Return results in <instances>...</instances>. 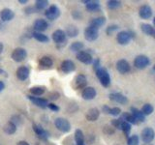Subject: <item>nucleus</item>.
I'll list each match as a JSON object with an SVG mask.
<instances>
[{
    "mask_svg": "<svg viewBox=\"0 0 155 145\" xmlns=\"http://www.w3.org/2000/svg\"><path fill=\"white\" fill-rule=\"evenodd\" d=\"M96 76L98 77L100 83L104 87H109L110 85V76L109 72L105 68H100L96 71Z\"/></svg>",
    "mask_w": 155,
    "mask_h": 145,
    "instance_id": "f257e3e1",
    "label": "nucleus"
},
{
    "mask_svg": "<svg viewBox=\"0 0 155 145\" xmlns=\"http://www.w3.org/2000/svg\"><path fill=\"white\" fill-rule=\"evenodd\" d=\"M54 125L57 128V130H59L62 133H69L71 130V124L70 122L65 118H56L54 120Z\"/></svg>",
    "mask_w": 155,
    "mask_h": 145,
    "instance_id": "f03ea898",
    "label": "nucleus"
},
{
    "mask_svg": "<svg viewBox=\"0 0 155 145\" xmlns=\"http://www.w3.org/2000/svg\"><path fill=\"white\" fill-rule=\"evenodd\" d=\"M27 56V51L22 47H17L13 50L11 57L15 62H22Z\"/></svg>",
    "mask_w": 155,
    "mask_h": 145,
    "instance_id": "7ed1b4c3",
    "label": "nucleus"
},
{
    "mask_svg": "<svg viewBox=\"0 0 155 145\" xmlns=\"http://www.w3.org/2000/svg\"><path fill=\"white\" fill-rule=\"evenodd\" d=\"M149 64H150L149 58L145 55H138L134 60V66L140 70L145 69Z\"/></svg>",
    "mask_w": 155,
    "mask_h": 145,
    "instance_id": "20e7f679",
    "label": "nucleus"
},
{
    "mask_svg": "<svg viewBox=\"0 0 155 145\" xmlns=\"http://www.w3.org/2000/svg\"><path fill=\"white\" fill-rule=\"evenodd\" d=\"M140 137H142V140L143 141V143H151L155 138V132L150 127L144 128L143 130Z\"/></svg>",
    "mask_w": 155,
    "mask_h": 145,
    "instance_id": "39448f33",
    "label": "nucleus"
},
{
    "mask_svg": "<svg viewBox=\"0 0 155 145\" xmlns=\"http://www.w3.org/2000/svg\"><path fill=\"white\" fill-rule=\"evenodd\" d=\"M60 10L56 5H51V6L48 8V10H46L45 12V16L50 21H55L56 18H58L60 17Z\"/></svg>",
    "mask_w": 155,
    "mask_h": 145,
    "instance_id": "423d86ee",
    "label": "nucleus"
},
{
    "mask_svg": "<svg viewBox=\"0 0 155 145\" xmlns=\"http://www.w3.org/2000/svg\"><path fill=\"white\" fill-rule=\"evenodd\" d=\"M99 36V31L98 29H96L94 27L88 26L85 28L84 30V38L86 41L88 42H93L95 40H97V38Z\"/></svg>",
    "mask_w": 155,
    "mask_h": 145,
    "instance_id": "0eeeda50",
    "label": "nucleus"
},
{
    "mask_svg": "<svg viewBox=\"0 0 155 145\" xmlns=\"http://www.w3.org/2000/svg\"><path fill=\"white\" fill-rule=\"evenodd\" d=\"M76 58L80 62L84 63V64H86V65H90L92 64V62H93V58H92V55L88 51H84L81 50L80 52L77 53L76 55Z\"/></svg>",
    "mask_w": 155,
    "mask_h": 145,
    "instance_id": "6e6552de",
    "label": "nucleus"
},
{
    "mask_svg": "<svg viewBox=\"0 0 155 145\" xmlns=\"http://www.w3.org/2000/svg\"><path fill=\"white\" fill-rule=\"evenodd\" d=\"M116 70L118 71L119 74L125 75L131 71V66L129 64V62L125 59H120L116 62Z\"/></svg>",
    "mask_w": 155,
    "mask_h": 145,
    "instance_id": "1a4fd4ad",
    "label": "nucleus"
},
{
    "mask_svg": "<svg viewBox=\"0 0 155 145\" xmlns=\"http://www.w3.org/2000/svg\"><path fill=\"white\" fill-rule=\"evenodd\" d=\"M27 99L30 100L32 103L39 106L41 108H48V102L47 99H44V98H40V97H35V96H32V95H27Z\"/></svg>",
    "mask_w": 155,
    "mask_h": 145,
    "instance_id": "9d476101",
    "label": "nucleus"
},
{
    "mask_svg": "<svg viewBox=\"0 0 155 145\" xmlns=\"http://www.w3.org/2000/svg\"><path fill=\"white\" fill-rule=\"evenodd\" d=\"M33 130H34V133L37 134V137L42 140H47L48 137H50V134H48L41 125L33 124Z\"/></svg>",
    "mask_w": 155,
    "mask_h": 145,
    "instance_id": "9b49d317",
    "label": "nucleus"
},
{
    "mask_svg": "<svg viewBox=\"0 0 155 145\" xmlns=\"http://www.w3.org/2000/svg\"><path fill=\"white\" fill-rule=\"evenodd\" d=\"M116 41L121 46H126L128 45L131 41V36L128 31H120L116 35Z\"/></svg>",
    "mask_w": 155,
    "mask_h": 145,
    "instance_id": "f8f14e48",
    "label": "nucleus"
},
{
    "mask_svg": "<svg viewBox=\"0 0 155 145\" xmlns=\"http://www.w3.org/2000/svg\"><path fill=\"white\" fill-rule=\"evenodd\" d=\"M52 40L57 45H61V44L66 42V34L62 29H57L52 33Z\"/></svg>",
    "mask_w": 155,
    "mask_h": 145,
    "instance_id": "ddd939ff",
    "label": "nucleus"
},
{
    "mask_svg": "<svg viewBox=\"0 0 155 145\" xmlns=\"http://www.w3.org/2000/svg\"><path fill=\"white\" fill-rule=\"evenodd\" d=\"M48 27V23L47 22V21L43 18H38L36 19L35 21H34V24H33V28H34V31L36 32H44L46 31Z\"/></svg>",
    "mask_w": 155,
    "mask_h": 145,
    "instance_id": "4468645a",
    "label": "nucleus"
},
{
    "mask_svg": "<svg viewBox=\"0 0 155 145\" xmlns=\"http://www.w3.org/2000/svg\"><path fill=\"white\" fill-rule=\"evenodd\" d=\"M97 95V92L95 90V88L93 87H85V88L82 90V93H81V97L84 100L86 101H90V100H93Z\"/></svg>",
    "mask_w": 155,
    "mask_h": 145,
    "instance_id": "2eb2a0df",
    "label": "nucleus"
},
{
    "mask_svg": "<svg viewBox=\"0 0 155 145\" xmlns=\"http://www.w3.org/2000/svg\"><path fill=\"white\" fill-rule=\"evenodd\" d=\"M109 98L110 101L113 102H115V103H118V104H121V105H126L128 103V99L127 97L124 96L123 94L121 93H110L109 95Z\"/></svg>",
    "mask_w": 155,
    "mask_h": 145,
    "instance_id": "dca6fc26",
    "label": "nucleus"
},
{
    "mask_svg": "<svg viewBox=\"0 0 155 145\" xmlns=\"http://www.w3.org/2000/svg\"><path fill=\"white\" fill-rule=\"evenodd\" d=\"M139 16L143 19H148L152 16V9L149 5H143L139 10Z\"/></svg>",
    "mask_w": 155,
    "mask_h": 145,
    "instance_id": "f3484780",
    "label": "nucleus"
},
{
    "mask_svg": "<svg viewBox=\"0 0 155 145\" xmlns=\"http://www.w3.org/2000/svg\"><path fill=\"white\" fill-rule=\"evenodd\" d=\"M60 69L64 74H70V72H74L76 70V65H75V63L71 60H64L60 66Z\"/></svg>",
    "mask_w": 155,
    "mask_h": 145,
    "instance_id": "a211bd4d",
    "label": "nucleus"
},
{
    "mask_svg": "<svg viewBox=\"0 0 155 145\" xmlns=\"http://www.w3.org/2000/svg\"><path fill=\"white\" fill-rule=\"evenodd\" d=\"M87 84V79L84 75H78L75 79V88L77 90L84 89Z\"/></svg>",
    "mask_w": 155,
    "mask_h": 145,
    "instance_id": "6ab92c4d",
    "label": "nucleus"
},
{
    "mask_svg": "<svg viewBox=\"0 0 155 145\" xmlns=\"http://www.w3.org/2000/svg\"><path fill=\"white\" fill-rule=\"evenodd\" d=\"M81 2L85 4V9L88 12H97L98 10H100L99 1H95V0H84Z\"/></svg>",
    "mask_w": 155,
    "mask_h": 145,
    "instance_id": "aec40b11",
    "label": "nucleus"
},
{
    "mask_svg": "<svg viewBox=\"0 0 155 145\" xmlns=\"http://www.w3.org/2000/svg\"><path fill=\"white\" fill-rule=\"evenodd\" d=\"M29 74H30V71L26 66H21L17 70V77L21 81L26 80L29 77Z\"/></svg>",
    "mask_w": 155,
    "mask_h": 145,
    "instance_id": "412c9836",
    "label": "nucleus"
},
{
    "mask_svg": "<svg viewBox=\"0 0 155 145\" xmlns=\"http://www.w3.org/2000/svg\"><path fill=\"white\" fill-rule=\"evenodd\" d=\"M14 17H15L14 11H12L9 8H5L0 12V18L2 19V21H10L14 18Z\"/></svg>",
    "mask_w": 155,
    "mask_h": 145,
    "instance_id": "4be33fe9",
    "label": "nucleus"
},
{
    "mask_svg": "<svg viewBox=\"0 0 155 145\" xmlns=\"http://www.w3.org/2000/svg\"><path fill=\"white\" fill-rule=\"evenodd\" d=\"M99 116H100V110L96 108H93L87 111L85 117H86V120L90 121V122H95V121L99 118Z\"/></svg>",
    "mask_w": 155,
    "mask_h": 145,
    "instance_id": "5701e85b",
    "label": "nucleus"
},
{
    "mask_svg": "<svg viewBox=\"0 0 155 145\" xmlns=\"http://www.w3.org/2000/svg\"><path fill=\"white\" fill-rule=\"evenodd\" d=\"M131 110V114L134 116V118L138 121V122H144L145 121V115L142 112V110L138 109L137 108H130Z\"/></svg>",
    "mask_w": 155,
    "mask_h": 145,
    "instance_id": "b1692460",
    "label": "nucleus"
},
{
    "mask_svg": "<svg viewBox=\"0 0 155 145\" xmlns=\"http://www.w3.org/2000/svg\"><path fill=\"white\" fill-rule=\"evenodd\" d=\"M106 23V18L104 17H99V18H92L90 22H89V26L94 27L96 29H99L100 27H102Z\"/></svg>",
    "mask_w": 155,
    "mask_h": 145,
    "instance_id": "393cba45",
    "label": "nucleus"
},
{
    "mask_svg": "<svg viewBox=\"0 0 155 145\" xmlns=\"http://www.w3.org/2000/svg\"><path fill=\"white\" fill-rule=\"evenodd\" d=\"M65 34H66V37H69V38H74V37H77L79 35V29H78L77 26L73 25V24H70V25H68L66 27V30L64 31Z\"/></svg>",
    "mask_w": 155,
    "mask_h": 145,
    "instance_id": "a878e982",
    "label": "nucleus"
},
{
    "mask_svg": "<svg viewBox=\"0 0 155 145\" xmlns=\"http://www.w3.org/2000/svg\"><path fill=\"white\" fill-rule=\"evenodd\" d=\"M39 65L42 68H45V69H50L53 65V61L51 57L48 56H43L40 60H39Z\"/></svg>",
    "mask_w": 155,
    "mask_h": 145,
    "instance_id": "bb28decb",
    "label": "nucleus"
},
{
    "mask_svg": "<svg viewBox=\"0 0 155 145\" xmlns=\"http://www.w3.org/2000/svg\"><path fill=\"white\" fill-rule=\"evenodd\" d=\"M32 37L35 39L36 41L40 42V43H48L50 42V38H48L47 35H45L44 33H40V32H36L33 31L32 32Z\"/></svg>",
    "mask_w": 155,
    "mask_h": 145,
    "instance_id": "cd10ccee",
    "label": "nucleus"
},
{
    "mask_svg": "<svg viewBox=\"0 0 155 145\" xmlns=\"http://www.w3.org/2000/svg\"><path fill=\"white\" fill-rule=\"evenodd\" d=\"M120 118L122 119L123 121H125V122L129 123L130 125H137L138 124V121L136 120L134 118V116L131 113H129V112H123Z\"/></svg>",
    "mask_w": 155,
    "mask_h": 145,
    "instance_id": "c85d7f7f",
    "label": "nucleus"
},
{
    "mask_svg": "<svg viewBox=\"0 0 155 145\" xmlns=\"http://www.w3.org/2000/svg\"><path fill=\"white\" fill-rule=\"evenodd\" d=\"M75 141L76 145H82L84 144V134L82 133V130L78 129L75 132Z\"/></svg>",
    "mask_w": 155,
    "mask_h": 145,
    "instance_id": "c756f323",
    "label": "nucleus"
},
{
    "mask_svg": "<svg viewBox=\"0 0 155 145\" xmlns=\"http://www.w3.org/2000/svg\"><path fill=\"white\" fill-rule=\"evenodd\" d=\"M3 130H4V133L7 134H13L17 132V126L14 123H12L11 121H9V122L4 126Z\"/></svg>",
    "mask_w": 155,
    "mask_h": 145,
    "instance_id": "7c9ffc66",
    "label": "nucleus"
},
{
    "mask_svg": "<svg viewBox=\"0 0 155 145\" xmlns=\"http://www.w3.org/2000/svg\"><path fill=\"white\" fill-rule=\"evenodd\" d=\"M45 91H46V88L43 86H34L30 88V93L32 94V96H35V97L42 96L45 93Z\"/></svg>",
    "mask_w": 155,
    "mask_h": 145,
    "instance_id": "2f4dec72",
    "label": "nucleus"
},
{
    "mask_svg": "<svg viewBox=\"0 0 155 145\" xmlns=\"http://www.w3.org/2000/svg\"><path fill=\"white\" fill-rule=\"evenodd\" d=\"M84 47V45L81 42H74L71 44L70 50L74 52H80V51H81V50Z\"/></svg>",
    "mask_w": 155,
    "mask_h": 145,
    "instance_id": "473e14b6",
    "label": "nucleus"
},
{
    "mask_svg": "<svg viewBox=\"0 0 155 145\" xmlns=\"http://www.w3.org/2000/svg\"><path fill=\"white\" fill-rule=\"evenodd\" d=\"M140 29H142V31L145 35H149V36H151L154 31V28L150 25V24H147V23H143L142 25H140Z\"/></svg>",
    "mask_w": 155,
    "mask_h": 145,
    "instance_id": "72a5a7b5",
    "label": "nucleus"
},
{
    "mask_svg": "<svg viewBox=\"0 0 155 145\" xmlns=\"http://www.w3.org/2000/svg\"><path fill=\"white\" fill-rule=\"evenodd\" d=\"M131 128H132V126H131L129 123L125 122V121H122L120 130H123V133L126 135V137H129V134H130V132H131Z\"/></svg>",
    "mask_w": 155,
    "mask_h": 145,
    "instance_id": "f704fd0d",
    "label": "nucleus"
},
{
    "mask_svg": "<svg viewBox=\"0 0 155 145\" xmlns=\"http://www.w3.org/2000/svg\"><path fill=\"white\" fill-rule=\"evenodd\" d=\"M153 110H154V108L152 106V105H150V104H145L142 108V112L144 115H150L153 112Z\"/></svg>",
    "mask_w": 155,
    "mask_h": 145,
    "instance_id": "c9c22d12",
    "label": "nucleus"
},
{
    "mask_svg": "<svg viewBox=\"0 0 155 145\" xmlns=\"http://www.w3.org/2000/svg\"><path fill=\"white\" fill-rule=\"evenodd\" d=\"M107 6H108L109 9L114 10L121 6V2L118 1V0H110V1L107 2Z\"/></svg>",
    "mask_w": 155,
    "mask_h": 145,
    "instance_id": "e433bc0d",
    "label": "nucleus"
},
{
    "mask_svg": "<svg viewBox=\"0 0 155 145\" xmlns=\"http://www.w3.org/2000/svg\"><path fill=\"white\" fill-rule=\"evenodd\" d=\"M48 1L47 0H37L35 1V8L37 10H44L46 7H48Z\"/></svg>",
    "mask_w": 155,
    "mask_h": 145,
    "instance_id": "4c0bfd02",
    "label": "nucleus"
},
{
    "mask_svg": "<svg viewBox=\"0 0 155 145\" xmlns=\"http://www.w3.org/2000/svg\"><path fill=\"white\" fill-rule=\"evenodd\" d=\"M140 138L137 134H133L128 137L127 139V145H139Z\"/></svg>",
    "mask_w": 155,
    "mask_h": 145,
    "instance_id": "58836bf2",
    "label": "nucleus"
},
{
    "mask_svg": "<svg viewBox=\"0 0 155 145\" xmlns=\"http://www.w3.org/2000/svg\"><path fill=\"white\" fill-rule=\"evenodd\" d=\"M103 132H104V134H107V135H111V134H114L115 130H114V128L113 127V126L107 125V126H105V127H104Z\"/></svg>",
    "mask_w": 155,
    "mask_h": 145,
    "instance_id": "ea45409f",
    "label": "nucleus"
},
{
    "mask_svg": "<svg viewBox=\"0 0 155 145\" xmlns=\"http://www.w3.org/2000/svg\"><path fill=\"white\" fill-rule=\"evenodd\" d=\"M118 29V25H116V24H111V25H109L108 27H107L106 29V33L107 35L110 36L111 34H113L114 31H116Z\"/></svg>",
    "mask_w": 155,
    "mask_h": 145,
    "instance_id": "a19ab883",
    "label": "nucleus"
},
{
    "mask_svg": "<svg viewBox=\"0 0 155 145\" xmlns=\"http://www.w3.org/2000/svg\"><path fill=\"white\" fill-rule=\"evenodd\" d=\"M122 119L121 118H118V119H114L111 121V126L114 128V129H117V130H120L121 129V124H122Z\"/></svg>",
    "mask_w": 155,
    "mask_h": 145,
    "instance_id": "79ce46f5",
    "label": "nucleus"
},
{
    "mask_svg": "<svg viewBox=\"0 0 155 145\" xmlns=\"http://www.w3.org/2000/svg\"><path fill=\"white\" fill-rule=\"evenodd\" d=\"M121 113V109L119 108H113L110 110V114L113 116H118Z\"/></svg>",
    "mask_w": 155,
    "mask_h": 145,
    "instance_id": "37998d69",
    "label": "nucleus"
},
{
    "mask_svg": "<svg viewBox=\"0 0 155 145\" xmlns=\"http://www.w3.org/2000/svg\"><path fill=\"white\" fill-rule=\"evenodd\" d=\"M101 62H100V59L99 58H96L95 60H93V62H92V65H93V69L95 71H97L98 69H100L101 68Z\"/></svg>",
    "mask_w": 155,
    "mask_h": 145,
    "instance_id": "c03bdc74",
    "label": "nucleus"
},
{
    "mask_svg": "<svg viewBox=\"0 0 155 145\" xmlns=\"http://www.w3.org/2000/svg\"><path fill=\"white\" fill-rule=\"evenodd\" d=\"M11 122L14 123L16 126H18V124H21V117H19L18 115H14L11 118Z\"/></svg>",
    "mask_w": 155,
    "mask_h": 145,
    "instance_id": "a18cd8bd",
    "label": "nucleus"
},
{
    "mask_svg": "<svg viewBox=\"0 0 155 145\" xmlns=\"http://www.w3.org/2000/svg\"><path fill=\"white\" fill-rule=\"evenodd\" d=\"M48 108H50L51 111H54V112H56V111H59V106L56 105L55 104H53V103H48Z\"/></svg>",
    "mask_w": 155,
    "mask_h": 145,
    "instance_id": "49530a36",
    "label": "nucleus"
},
{
    "mask_svg": "<svg viewBox=\"0 0 155 145\" xmlns=\"http://www.w3.org/2000/svg\"><path fill=\"white\" fill-rule=\"evenodd\" d=\"M72 17L74 18L75 19H81V14L79 11H74V12H72Z\"/></svg>",
    "mask_w": 155,
    "mask_h": 145,
    "instance_id": "de8ad7c7",
    "label": "nucleus"
},
{
    "mask_svg": "<svg viewBox=\"0 0 155 145\" xmlns=\"http://www.w3.org/2000/svg\"><path fill=\"white\" fill-rule=\"evenodd\" d=\"M24 12H25V14H33L36 12V9L35 7H28L24 9Z\"/></svg>",
    "mask_w": 155,
    "mask_h": 145,
    "instance_id": "09e8293b",
    "label": "nucleus"
},
{
    "mask_svg": "<svg viewBox=\"0 0 155 145\" xmlns=\"http://www.w3.org/2000/svg\"><path fill=\"white\" fill-rule=\"evenodd\" d=\"M59 93H57V92H53V93H51L50 94V98L52 100V101H55L57 100L58 98H59Z\"/></svg>",
    "mask_w": 155,
    "mask_h": 145,
    "instance_id": "8fccbe9b",
    "label": "nucleus"
},
{
    "mask_svg": "<svg viewBox=\"0 0 155 145\" xmlns=\"http://www.w3.org/2000/svg\"><path fill=\"white\" fill-rule=\"evenodd\" d=\"M110 108L109 105H103V108H102V111H103L105 114H110Z\"/></svg>",
    "mask_w": 155,
    "mask_h": 145,
    "instance_id": "3c124183",
    "label": "nucleus"
},
{
    "mask_svg": "<svg viewBox=\"0 0 155 145\" xmlns=\"http://www.w3.org/2000/svg\"><path fill=\"white\" fill-rule=\"evenodd\" d=\"M17 145H30L27 141H25V140H21V141H18L17 143Z\"/></svg>",
    "mask_w": 155,
    "mask_h": 145,
    "instance_id": "603ef678",
    "label": "nucleus"
},
{
    "mask_svg": "<svg viewBox=\"0 0 155 145\" xmlns=\"http://www.w3.org/2000/svg\"><path fill=\"white\" fill-rule=\"evenodd\" d=\"M4 88H5V83H4L3 81L0 80V92L3 91V90H4Z\"/></svg>",
    "mask_w": 155,
    "mask_h": 145,
    "instance_id": "864d4df0",
    "label": "nucleus"
},
{
    "mask_svg": "<svg viewBox=\"0 0 155 145\" xmlns=\"http://www.w3.org/2000/svg\"><path fill=\"white\" fill-rule=\"evenodd\" d=\"M18 3L19 4H27L28 1H27V0H18Z\"/></svg>",
    "mask_w": 155,
    "mask_h": 145,
    "instance_id": "5fc2aeb1",
    "label": "nucleus"
},
{
    "mask_svg": "<svg viewBox=\"0 0 155 145\" xmlns=\"http://www.w3.org/2000/svg\"><path fill=\"white\" fill-rule=\"evenodd\" d=\"M3 48H4V46H3V44L0 42V54L2 53V51H3Z\"/></svg>",
    "mask_w": 155,
    "mask_h": 145,
    "instance_id": "6e6d98bb",
    "label": "nucleus"
},
{
    "mask_svg": "<svg viewBox=\"0 0 155 145\" xmlns=\"http://www.w3.org/2000/svg\"><path fill=\"white\" fill-rule=\"evenodd\" d=\"M3 74H6V72H4V70H2V69H0V75H3Z\"/></svg>",
    "mask_w": 155,
    "mask_h": 145,
    "instance_id": "4d7b16f0",
    "label": "nucleus"
},
{
    "mask_svg": "<svg viewBox=\"0 0 155 145\" xmlns=\"http://www.w3.org/2000/svg\"><path fill=\"white\" fill-rule=\"evenodd\" d=\"M154 39H155V29H154V31H153V33H152V35H151Z\"/></svg>",
    "mask_w": 155,
    "mask_h": 145,
    "instance_id": "13d9d810",
    "label": "nucleus"
},
{
    "mask_svg": "<svg viewBox=\"0 0 155 145\" xmlns=\"http://www.w3.org/2000/svg\"><path fill=\"white\" fill-rule=\"evenodd\" d=\"M143 145H153V144H151V143H144Z\"/></svg>",
    "mask_w": 155,
    "mask_h": 145,
    "instance_id": "bf43d9fd",
    "label": "nucleus"
},
{
    "mask_svg": "<svg viewBox=\"0 0 155 145\" xmlns=\"http://www.w3.org/2000/svg\"><path fill=\"white\" fill-rule=\"evenodd\" d=\"M153 24H154V26H155V17H154V18H153Z\"/></svg>",
    "mask_w": 155,
    "mask_h": 145,
    "instance_id": "052dcab7",
    "label": "nucleus"
},
{
    "mask_svg": "<svg viewBox=\"0 0 155 145\" xmlns=\"http://www.w3.org/2000/svg\"><path fill=\"white\" fill-rule=\"evenodd\" d=\"M153 70H154V71H155V65H154V66H153Z\"/></svg>",
    "mask_w": 155,
    "mask_h": 145,
    "instance_id": "680f3d73",
    "label": "nucleus"
},
{
    "mask_svg": "<svg viewBox=\"0 0 155 145\" xmlns=\"http://www.w3.org/2000/svg\"><path fill=\"white\" fill-rule=\"evenodd\" d=\"M82 145H85V144H82Z\"/></svg>",
    "mask_w": 155,
    "mask_h": 145,
    "instance_id": "e2e57ef3",
    "label": "nucleus"
}]
</instances>
